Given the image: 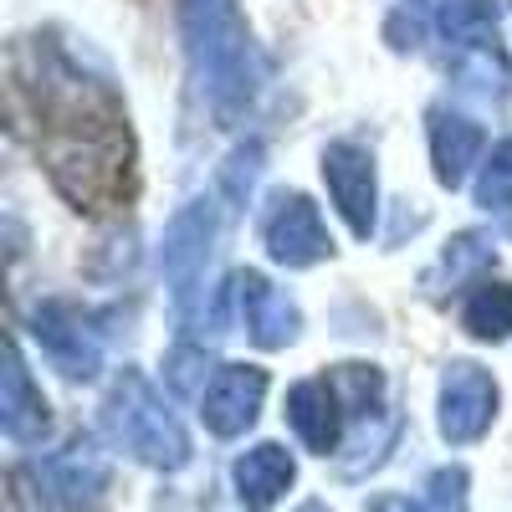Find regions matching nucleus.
I'll return each instance as SVG.
<instances>
[{
	"instance_id": "nucleus-13",
	"label": "nucleus",
	"mask_w": 512,
	"mask_h": 512,
	"mask_svg": "<svg viewBox=\"0 0 512 512\" xmlns=\"http://www.w3.org/2000/svg\"><path fill=\"white\" fill-rule=\"evenodd\" d=\"M287 425L308 451L333 456L338 436H344V400L328 379H297L287 390Z\"/></svg>"
},
{
	"instance_id": "nucleus-15",
	"label": "nucleus",
	"mask_w": 512,
	"mask_h": 512,
	"mask_svg": "<svg viewBox=\"0 0 512 512\" xmlns=\"http://www.w3.org/2000/svg\"><path fill=\"white\" fill-rule=\"evenodd\" d=\"M482 149H487L482 123H472L466 113H451V108L431 113V164H436V180L446 190L466 185V175H472V164L482 159Z\"/></svg>"
},
{
	"instance_id": "nucleus-22",
	"label": "nucleus",
	"mask_w": 512,
	"mask_h": 512,
	"mask_svg": "<svg viewBox=\"0 0 512 512\" xmlns=\"http://www.w3.org/2000/svg\"><path fill=\"white\" fill-rule=\"evenodd\" d=\"M205 369H210V359L195 344H180L175 354L164 359V379H169L175 395H205Z\"/></svg>"
},
{
	"instance_id": "nucleus-2",
	"label": "nucleus",
	"mask_w": 512,
	"mask_h": 512,
	"mask_svg": "<svg viewBox=\"0 0 512 512\" xmlns=\"http://www.w3.org/2000/svg\"><path fill=\"white\" fill-rule=\"evenodd\" d=\"M103 431L134 461L154 466V472H180L190 461L185 425L175 420V410L164 405V395L139 369H123L113 379V390L103 395Z\"/></svg>"
},
{
	"instance_id": "nucleus-6",
	"label": "nucleus",
	"mask_w": 512,
	"mask_h": 512,
	"mask_svg": "<svg viewBox=\"0 0 512 512\" xmlns=\"http://www.w3.org/2000/svg\"><path fill=\"white\" fill-rule=\"evenodd\" d=\"M31 338L41 344V354L52 359V369H62L67 379H93L103 369V344L88 328V313L62 297H47L31 313Z\"/></svg>"
},
{
	"instance_id": "nucleus-24",
	"label": "nucleus",
	"mask_w": 512,
	"mask_h": 512,
	"mask_svg": "<svg viewBox=\"0 0 512 512\" xmlns=\"http://www.w3.org/2000/svg\"><path fill=\"white\" fill-rule=\"evenodd\" d=\"M369 512H420V502H410V497H400V492H384V497L369 502Z\"/></svg>"
},
{
	"instance_id": "nucleus-5",
	"label": "nucleus",
	"mask_w": 512,
	"mask_h": 512,
	"mask_svg": "<svg viewBox=\"0 0 512 512\" xmlns=\"http://www.w3.org/2000/svg\"><path fill=\"white\" fill-rule=\"evenodd\" d=\"M497 420V379L472 364V359H451L441 374V395H436V425L451 446H472L492 431Z\"/></svg>"
},
{
	"instance_id": "nucleus-23",
	"label": "nucleus",
	"mask_w": 512,
	"mask_h": 512,
	"mask_svg": "<svg viewBox=\"0 0 512 512\" xmlns=\"http://www.w3.org/2000/svg\"><path fill=\"white\" fill-rule=\"evenodd\" d=\"M256 169H262V144H246V149H236V154H231L226 190H231L236 200H246V190H251V180H256Z\"/></svg>"
},
{
	"instance_id": "nucleus-25",
	"label": "nucleus",
	"mask_w": 512,
	"mask_h": 512,
	"mask_svg": "<svg viewBox=\"0 0 512 512\" xmlns=\"http://www.w3.org/2000/svg\"><path fill=\"white\" fill-rule=\"evenodd\" d=\"M297 512H328L323 502H303V507H297Z\"/></svg>"
},
{
	"instance_id": "nucleus-3",
	"label": "nucleus",
	"mask_w": 512,
	"mask_h": 512,
	"mask_svg": "<svg viewBox=\"0 0 512 512\" xmlns=\"http://www.w3.org/2000/svg\"><path fill=\"white\" fill-rule=\"evenodd\" d=\"M52 185L77 205V210H108L123 195L128 175V149L113 123H88V128H52L41 144Z\"/></svg>"
},
{
	"instance_id": "nucleus-11",
	"label": "nucleus",
	"mask_w": 512,
	"mask_h": 512,
	"mask_svg": "<svg viewBox=\"0 0 512 512\" xmlns=\"http://www.w3.org/2000/svg\"><path fill=\"white\" fill-rule=\"evenodd\" d=\"M297 482V461L287 446L277 441H262V446H251L236 456L231 466V487H236V502L246 512H272Z\"/></svg>"
},
{
	"instance_id": "nucleus-1",
	"label": "nucleus",
	"mask_w": 512,
	"mask_h": 512,
	"mask_svg": "<svg viewBox=\"0 0 512 512\" xmlns=\"http://www.w3.org/2000/svg\"><path fill=\"white\" fill-rule=\"evenodd\" d=\"M180 36L200 103L216 113V123H236L262 88V62L241 0H180Z\"/></svg>"
},
{
	"instance_id": "nucleus-8",
	"label": "nucleus",
	"mask_w": 512,
	"mask_h": 512,
	"mask_svg": "<svg viewBox=\"0 0 512 512\" xmlns=\"http://www.w3.org/2000/svg\"><path fill=\"white\" fill-rule=\"evenodd\" d=\"M323 180L333 195V210L344 216V226L369 241L374 216H379V180H374V154L354 139H333L323 149Z\"/></svg>"
},
{
	"instance_id": "nucleus-14",
	"label": "nucleus",
	"mask_w": 512,
	"mask_h": 512,
	"mask_svg": "<svg viewBox=\"0 0 512 512\" xmlns=\"http://www.w3.org/2000/svg\"><path fill=\"white\" fill-rule=\"evenodd\" d=\"M0 425H6V436L16 446H36V441H47V431H52L47 395L31 384L26 359H21L16 344L6 349V379H0Z\"/></svg>"
},
{
	"instance_id": "nucleus-20",
	"label": "nucleus",
	"mask_w": 512,
	"mask_h": 512,
	"mask_svg": "<svg viewBox=\"0 0 512 512\" xmlns=\"http://www.w3.org/2000/svg\"><path fill=\"white\" fill-rule=\"evenodd\" d=\"M477 205L492 210V216H502V210H512V139L492 144V154L482 159V175H477Z\"/></svg>"
},
{
	"instance_id": "nucleus-4",
	"label": "nucleus",
	"mask_w": 512,
	"mask_h": 512,
	"mask_svg": "<svg viewBox=\"0 0 512 512\" xmlns=\"http://www.w3.org/2000/svg\"><path fill=\"white\" fill-rule=\"evenodd\" d=\"M216 231H221V210L205 195L190 200L164 231V277H169V292H175L180 308H190L205 287V262L216 251Z\"/></svg>"
},
{
	"instance_id": "nucleus-10",
	"label": "nucleus",
	"mask_w": 512,
	"mask_h": 512,
	"mask_svg": "<svg viewBox=\"0 0 512 512\" xmlns=\"http://www.w3.org/2000/svg\"><path fill=\"white\" fill-rule=\"evenodd\" d=\"M231 303H236L241 328L251 333L256 349H287L297 338V328H303V313H297L292 297L282 287H272L262 272H251V267L231 277Z\"/></svg>"
},
{
	"instance_id": "nucleus-16",
	"label": "nucleus",
	"mask_w": 512,
	"mask_h": 512,
	"mask_svg": "<svg viewBox=\"0 0 512 512\" xmlns=\"http://www.w3.org/2000/svg\"><path fill=\"white\" fill-rule=\"evenodd\" d=\"M425 11H431V36L451 41L456 52L492 47L497 41L502 0H425Z\"/></svg>"
},
{
	"instance_id": "nucleus-17",
	"label": "nucleus",
	"mask_w": 512,
	"mask_h": 512,
	"mask_svg": "<svg viewBox=\"0 0 512 512\" xmlns=\"http://www.w3.org/2000/svg\"><path fill=\"white\" fill-rule=\"evenodd\" d=\"M461 328L482 344H502L512 333V282H477L461 303Z\"/></svg>"
},
{
	"instance_id": "nucleus-18",
	"label": "nucleus",
	"mask_w": 512,
	"mask_h": 512,
	"mask_svg": "<svg viewBox=\"0 0 512 512\" xmlns=\"http://www.w3.org/2000/svg\"><path fill=\"white\" fill-rule=\"evenodd\" d=\"M487 262H492V241L477 236V231H466V236H456V241L436 256V267L425 272V287H431V292H446V282L456 287V282H466L472 272H482Z\"/></svg>"
},
{
	"instance_id": "nucleus-21",
	"label": "nucleus",
	"mask_w": 512,
	"mask_h": 512,
	"mask_svg": "<svg viewBox=\"0 0 512 512\" xmlns=\"http://www.w3.org/2000/svg\"><path fill=\"white\" fill-rule=\"evenodd\" d=\"M466 502H472L466 466H436L420 487V512H466Z\"/></svg>"
},
{
	"instance_id": "nucleus-12",
	"label": "nucleus",
	"mask_w": 512,
	"mask_h": 512,
	"mask_svg": "<svg viewBox=\"0 0 512 512\" xmlns=\"http://www.w3.org/2000/svg\"><path fill=\"white\" fill-rule=\"evenodd\" d=\"M41 477H47L52 497L72 512H88L98 507V497L108 492V456L93 446V441H67L57 456H47V466H41Z\"/></svg>"
},
{
	"instance_id": "nucleus-7",
	"label": "nucleus",
	"mask_w": 512,
	"mask_h": 512,
	"mask_svg": "<svg viewBox=\"0 0 512 512\" xmlns=\"http://www.w3.org/2000/svg\"><path fill=\"white\" fill-rule=\"evenodd\" d=\"M262 241H267V256L277 267L287 272H303V267H318L323 256L333 251V236L318 216V205L308 195H277L272 210H267V221H262Z\"/></svg>"
},
{
	"instance_id": "nucleus-19",
	"label": "nucleus",
	"mask_w": 512,
	"mask_h": 512,
	"mask_svg": "<svg viewBox=\"0 0 512 512\" xmlns=\"http://www.w3.org/2000/svg\"><path fill=\"white\" fill-rule=\"evenodd\" d=\"M328 384L344 400V415H359V420H374L379 405H384V374L374 364H338L328 374Z\"/></svg>"
},
{
	"instance_id": "nucleus-9",
	"label": "nucleus",
	"mask_w": 512,
	"mask_h": 512,
	"mask_svg": "<svg viewBox=\"0 0 512 512\" xmlns=\"http://www.w3.org/2000/svg\"><path fill=\"white\" fill-rule=\"evenodd\" d=\"M262 400H267V369L256 364H221L210 374L205 395H200V420L210 436H246L256 415H262Z\"/></svg>"
}]
</instances>
